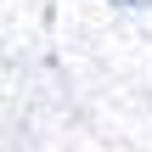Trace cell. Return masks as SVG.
Instances as JSON below:
<instances>
[{
  "mask_svg": "<svg viewBox=\"0 0 152 152\" xmlns=\"http://www.w3.org/2000/svg\"><path fill=\"white\" fill-rule=\"evenodd\" d=\"M113 6H147V0H113Z\"/></svg>",
  "mask_w": 152,
  "mask_h": 152,
  "instance_id": "cell-1",
  "label": "cell"
}]
</instances>
